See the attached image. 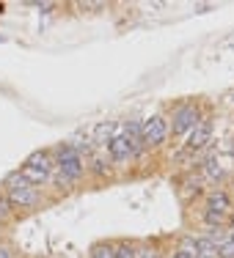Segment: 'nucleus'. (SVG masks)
Instances as JSON below:
<instances>
[{
	"label": "nucleus",
	"instance_id": "obj_12",
	"mask_svg": "<svg viewBox=\"0 0 234 258\" xmlns=\"http://www.w3.org/2000/svg\"><path fill=\"white\" fill-rule=\"evenodd\" d=\"M91 258H113V247H108V244H94V247H91Z\"/></svg>",
	"mask_w": 234,
	"mask_h": 258
},
{
	"label": "nucleus",
	"instance_id": "obj_20",
	"mask_svg": "<svg viewBox=\"0 0 234 258\" xmlns=\"http://www.w3.org/2000/svg\"><path fill=\"white\" fill-rule=\"evenodd\" d=\"M231 104H234V96H231Z\"/></svg>",
	"mask_w": 234,
	"mask_h": 258
},
{
	"label": "nucleus",
	"instance_id": "obj_18",
	"mask_svg": "<svg viewBox=\"0 0 234 258\" xmlns=\"http://www.w3.org/2000/svg\"><path fill=\"white\" fill-rule=\"evenodd\" d=\"M0 258H9V250H0Z\"/></svg>",
	"mask_w": 234,
	"mask_h": 258
},
{
	"label": "nucleus",
	"instance_id": "obj_10",
	"mask_svg": "<svg viewBox=\"0 0 234 258\" xmlns=\"http://www.w3.org/2000/svg\"><path fill=\"white\" fill-rule=\"evenodd\" d=\"M229 206H231V201H229V195H223V192L212 195V198H209V204H207V209H215V212H220V214L229 212Z\"/></svg>",
	"mask_w": 234,
	"mask_h": 258
},
{
	"label": "nucleus",
	"instance_id": "obj_4",
	"mask_svg": "<svg viewBox=\"0 0 234 258\" xmlns=\"http://www.w3.org/2000/svg\"><path fill=\"white\" fill-rule=\"evenodd\" d=\"M165 135H168V124H165V118H146L144 124H141V140H144L146 146H160L165 140Z\"/></svg>",
	"mask_w": 234,
	"mask_h": 258
},
{
	"label": "nucleus",
	"instance_id": "obj_14",
	"mask_svg": "<svg viewBox=\"0 0 234 258\" xmlns=\"http://www.w3.org/2000/svg\"><path fill=\"white\" fill-rule=\"evenodd\" d=\"M113 258H135V247L132 244H119L113 250Z\"/></svg>",
	"mask_w": 234,
	"mask_h": 258
},
{
	"label": "nucleus",
	"instance_id": "obj_2",
	"mask_svg": "<svg viewBox=\"0 0 234 258\" xmlns=\"http://www.w3.org/2000/svg\"><path fill=\"white\" fill-rule=\"evenodd\" d=\"M58 168H61V179H69L75 181L83 173V159L72 146H61L58 149Z\"/></svg>",
	"mask_w": 234,
	"mask_h": 258
},
{
	"label": "nucleus",
	"instance_id": "obj_11",
	"mask_svg": "<svg viewBox=\"0 0 234 258\" xmlns=\"http://www.w3.org/2000/svg\"><path fill=\"white\" fill-rule=\"evenodd\" d=\"M204 170H207L209 179H220V176H223V168H220L218 159H207V162H204Z\"/></svg>",
	"mask_w": 234,
	"mask_h": 258
},
{
	"label": "nucleus",
	"instance_id": "obj_9",
	"mask_svg": "<svg viewBox=\"0 0 234 258\" xmlns=\"http://www.w3.org/2000/svg\"><path fill=\"white\" fill-rule=\"evenodd\" d=\"M113 132H116L113 121H102V124L94 129V138L100 140V143H110V140H113Z\"/></svg>",
	"mask_w": 234,
	"mask_h": 258
},
{
	"label": "nucleus",
	"instance_id": "obj_13",
	"mask_svg": "<svg viewBox=\"0 0 234 258\" xmlns=\"http://www.w3.org/2000/svg\"><path fill=\"white\" fill-rule=\"evenodd\" d=\"M215 255H220V258H234V242H220L218 250H215Z\"/></svg>",
	"mask_w": 234,
	"mask_h": 258
},
{
	"label": "nucleus",
	"instance_id": "obj_1",
	"mask_svg": "<svg viewBox=\"0 0 234 258\" xmlns=\"http://www.w3.org/2000/svg\"><path fill=\"white\" fill-rule=\"evenodd\" d=\"M6 187H9V204L11 206H20L22 209V206H33L36 201H39V192H36V189L30 187L22 176H11Z\"/></svg>",
	"mask_w": 234,
	"mask_h": 258
},
{
	"label": "nucleus",
	"instance_id": "obj_16",
	"mask_svg": "<svg viewBox=\"0 0 234 258\" xmlns=\"http://www.w3.org/2000/svg\"><path fill=\"white\" fill-rule=\"evenodd\" d=\"M171 258H193V253H190V250H179V253H174Z\"/></svg>",
	"mask_w": 234,
	"mask_h": 258
},
{
	"label": "nucleus",
	"instance_id": "obj_6",
	"mask_svg": "<svg viewBox=\"0 0 234 258\" xmlns=\"http://www.w3.org/2000/svg\"><path fill=\"white\" fill-rule=\"evenodd\" d=\"M196 124H199V110L193 107V104H184L174 113V135H184L190 132Z\"/></svg>",
	"mask_w": 234,
	"mask_h": 258
},
{
	"label": "nucleus",
	"instance_id": "obj_5",
	"mask_svg": "<svg viewBox=\"0 0 234 258\" xmlns=\"http://www.w3.org/2000/svg\"><path fill=\"white\" fill-rule=\"evenodd\" d=\"M135 149H138V143H135L132 135H113V140L108 143V151L113 159H130Z\"/></svg>",
	"mask_w": 234,
	"mask_h": 258
},
{
	"label": "nucleus",
	"instance_id": "obj_19",
	"mask_svg": "<svg viewBox=\"0 0 234 258\" xmlns=\"http://www.w3.org/2000/svg\"><path fill=\"white\" fill-rule=\"evenodd\" d=\"M231 231H234V217H231Z\"/></svg>",
	"mask_w": 234,
	"mask_h": 258
},
{
	"label": "nucleus",
	"instance_id": "obj_8",
	"mask_svg": "<svg viewBox=\"0 0 234 258\" xmlns=\"http://www.w3.org/2000/svg\"><path fill=\"white\" fill-rule=\"evenodd\" d=\"M188 247H193L199 258H212L215 250H218V242L212 236H199V239L193 236V239H188Z\"/></svg>",
	"mask_w": 234,
	"mask_h": 258
},
{
	"label": "nucleus",
	"instance_id": "obj_3",
	"mask_svg": "<svg viewBox=\"0 0 234 258\" xmlns=\"http://www.w3.org/2000/svg\"><path fill=\"white\" fill-rule=\"evenodd\" d=\"M47 170H50V157H47V154H33L25 165H22L20 176L30 184V187H33V184H41L47 179Z\"/></svg>",
	"mask_w": 234,
	"mask_h": 258
},
{
	"label": "nucleus",
	"instance_id": "obj_15",
	"mask_svg": "<svg viewBox=\"0 0 234 258\" xmlns=\"http://www.w3.org/2000/svg\"><path fill=\"white\" fill-rule=\"evenodd\" d=\"M135 258H157V253L149 247H144V250H135Z\"/></svg>",
	"mask_w": 234,
	"mask_h": 258
},
{
	"label": "nucleus",
	"instance_id": "obj_17",
	"mask_svg": "<svg viewBox=\"0 0 234 258\" xmlns=\"http://www.w3.org/2000/svg\"><path fill=\"white\" fill-rule=\"evenodd\" d=\"M6 214H9V204H6L3 198H0V217H6Z\"/></svg>",
	"mask_w": 234,
	"mask_h": 258
},
{
	"label": "nucleus",
	"instance_id": "obj_7",
	"mask_svg": "<svg viewBox=\"0 0 234 258\" xmlns=\"http://www.w3.org/2000/svg\"><path fill=\"white\" fill-rule=\"evenodd\" d=\"M209 135H212V126L207 124V121H199L193 129H190V140H188V146L190 149H204V146L209 143Z\"/></svg>",
	"mask_w": 234,
	"mask_h": 258
}]
</instances>
